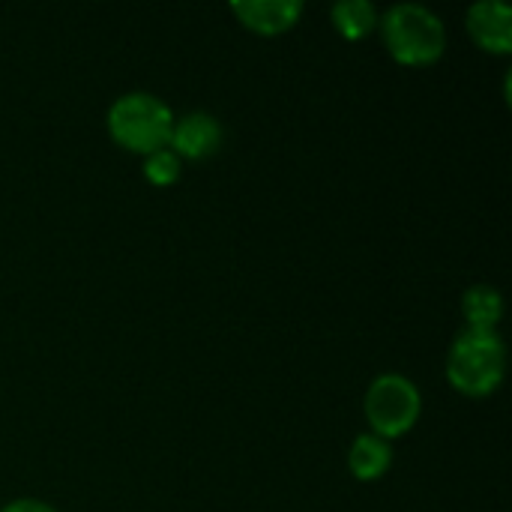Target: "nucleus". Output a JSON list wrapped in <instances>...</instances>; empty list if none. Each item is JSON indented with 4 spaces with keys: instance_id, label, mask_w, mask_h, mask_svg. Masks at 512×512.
I'll list each match as a JSON object with an SVG mask.
<instances>
[{
    "instance_id": "1",
    "label": "nucleus",
    "mask_w": 512,
    "mask_h": 512,
    "mask_svg": "<svg viewBox=\"0 0 512 512\" xmlns=\"http://www.w3.org/2000/svg\"><path fill=\"white\" fill-rule=\"evenodd\" d=\"M507 348L495 330L465 327L450 354H447V378L465 396H489L504 381Z\"/></svg>"
},
{
    "instance_id": "2",
    "label": "nucleus",
    "mask_w": 512,
    "mask_h": 512,
    "mask_svg": "<svg viewBox=\"0 0 512 512\" xmlns=\"http://www.w3.org/2000/svg\"><path fill=\"white\" fill-rule=\"evenodd\" d=\"M108 129L117 144L135 153H153L162 150L171 138L174 129V114L171 108L144 90L123 93L111 102L108 108Z\"/></svg>"
},
{
    "instance_id": "3",
    "label": "nucleus",
    "mask_w": 512,
    "mask_h": 512,
    "mask_svg": "<svg viewBox=\"0 0 512 512\" xmlns=\"http://www.w3.org/2000/svg\"><path fill=\"white\" fill-rule=\"evenodd\" d=\"M384 39L390 54L399 63L423 66L444 54L447 27L444 21L423 3H396L381 18Z\"/></svg>"
},
{
    "instance_id": "4",
    "label": "nucleus",
    "mask_w": 512,
    "mask_h": 512,
    "mask_svg": "<svg viewBox=\"0 0 512 512\" xmlns=\"http://www.w3.org/2000/svg\"><path fill=\"white\" fill-rule=\"evenodd\" d=\"M420 405H423V399H420V390L414 387V381L399 372H387L369 384L366 420L375 429V435H381L384 441L399 438L417 423Z\"/></svg>"
},
{
    "instance_id": "5",
    "label": "nucleus",
    "mask_w": 512,
    "mask_h": 512,
    "mask_svg": "<svg viewBox=\"0 0 512 512\" xmlns=\"http://www.w3.org/2000/svg\"><path fill=\"white\" fill-rule=\"evenodd\" d=\"M171 150L177 156L186 159H207L219 150L222 144V126L213 114L207 111H192L180 120H174L171 138H168Z\"/></svg>"
},
{
    "instance_id": "6",
    "label": "nucleus",
    "mask_w": 512,
    "mask_h": 512,
    "mask_svg": "<svg viewBox=\"0 0 512 512\" xmlns=\"http://www.w3.org/2000/svg\"><path fill=\"white\" fill-rule=\"evenodd\" d=\"M468 30L486 51H510L512 9L504 0H480L468 9Z\"/></svg>"
},
{
    "instance_id": "7",
    "label": "nucleus",
    "mask_w": 512,
    "mask_h": 512,
    "mask_svg": "<svg viewBox=\"0 0 512 512\" xmlns=\"http://www.w3.org/2000/svg\"><path fill=\"white\" fill-rule=\"evenodd\" d=\"M234 15L258 33H282L303 15L300 0H234Z\"/></svg>"
},
{
    "instance_id": "8",
    "label": "nucleus",
    "mask_w": 512,
    "mask_h": 512,
    "mask_svg": "<svg viewBox=\"0 0 512 512\" xmlns=\"http://www.w3.org/2000/svg\"><path fill=\"white\" fill-rule=\"evenodd\" d=\"M390 459H393L390 444L375 432L360 435L348 453V465H351L354 477H360V480H378L390 468Z\"/></svg>"
},
{
    "instance_id": "9",
    "label": "nucleus",
    "mask_w": 512,
    "mask_h": 512,
    "mask_svg": "<svg viewBox=\"0 0 512 512\" xmlns=\"http://www.w3.org/2000/svg\"><path fill=\"white\" fill-rule=\"evenodd\" d=\"M462 315L474 330H495L504 315V297L492 285H474L462 297Z\"/></svg>"
},
{
    "instance_id": "10",
    "label": "nucleus",
    "mask_w": 512,
    "mask_h": 512,
    "mask_svg": "<svg viewBox=\"0 0 512 512\" xmlns=\"http://www.w3.org/2000/svg\"><path fill=\"white\" fill-rule=\"evenodd\" d=\"M333 24L342 36L360 39L378 24V12L369 0H339L333 6Z\"/></svg>"
},
{
    "instance_id": "11",
    "label": "nucleus",
    "mask_w": 512,
    "mask_h": 512,
    "mask_svg": "<svg viewBox=\"0 0 512 512\" xmlns=\"http://www.w3.org/2000/svg\"><path fill=\"white\" fill-rule=\"evenodd\" d=\"M144 177L156 186H168L180 177V156L168 147L147 153L144 159Z\"/></svg>"
},
{
    "instance_id": "12",
    "label": "nucleus",
    "mask_w": 512,
    "mask_h": 512,
    "mask_svg": "<svg viewBox=\"0 0 512 512\" xmlns=\"http://www.w3.org/2000/svg\"><path fill=\"white\" fill-rule=\"evenodd\" d=\"M0 512H57L51 510L48 504H42V501H30V498H21V501H12V504H6Z\"/></svg>"
}]
</instances>
